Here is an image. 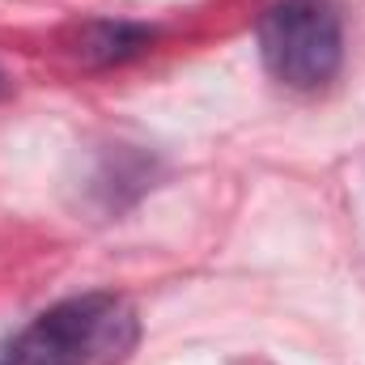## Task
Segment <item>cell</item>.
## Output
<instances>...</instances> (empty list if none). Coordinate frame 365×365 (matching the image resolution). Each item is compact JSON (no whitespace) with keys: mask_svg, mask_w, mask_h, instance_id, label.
<instances>
[{"mask_svg":"<svg viewBox=\"0 0 365 365\" xmlns=\"http://www.w3.org/2000/svg\"><path fill=\"white\" fill-rule=\"evenodd\" d=\"M132 310L110 293H86L47 310L30 331L13 336V365H93L132 349Z\"/></svg>","mask_w":365,"mask_h":365,"instance_id":"6da1fadb","label":"cell"},{"mask_svg":"<svg viewBox=\"0 0 365 365\" xmlns=\"http://www.w3.org/2000/svg\"><path fill=\"white\" fill-rule=\"evenodd\" d=\"M259 56L280 86L323 90L344 64V21L331 0H276L259 17Z\"/></svg>","mask_w":365,"mask_h":365,"instance_id":"7a4b0ae2","label":"cell"},{"mask_svg":"<svg viewBox=\"0 0 365 365\" xmlns=\"http://www.w3.org/2000/svg\"><path fill=\"white\" fill-rule=\"evenodd\" d=\"M149 38H153L149 30L128 26V21H93L81 34V56L93 64H115V60H128L140 47H149Z\"/></svg>","mask_w":365,"mask_h":365,"instance_id":"3957f363","label":"cell"},{"mask_svg":"<svg viewBox=\"0 0 365 365\" xmlns=\"http://www.w3.org/2000/svg\"><path fill=\"white\" fill-rule=\"evenodd\" d=\"M0 365H13V340H0Z\"/></svg>","mask_w":365,"mask_h":365,"instance_id":"277c9868","label":"cell"},{"mask_svg":"<svg viewBox=\"0 0 365 365\" xmlns=\"http://www.w3.org/2000/svg\"><path fill=\"white\" fill-rule=\"evenodd\" d=\"M0 90H4V73H0Z\"/></svg>","mask_w":365,"mask_h":365,"instance_id":"5b68a950","label":"cell"}]
</instances>
